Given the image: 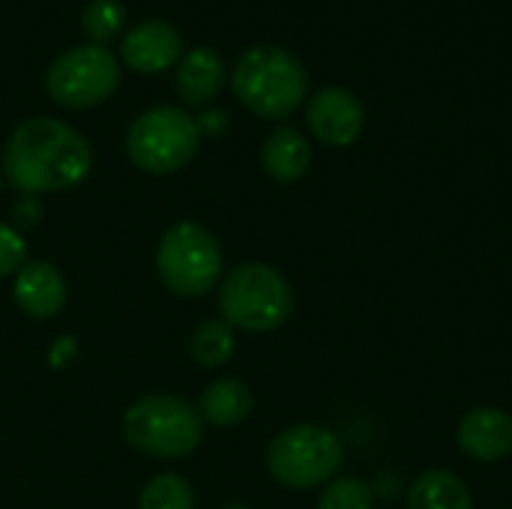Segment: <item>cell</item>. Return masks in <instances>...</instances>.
I'll list each match as a JSON object with an SVG mask.
<instances>
[{
    "label": "cell",
    "mask_w": 512,
    "mask_h": 509,
    "mask_svg": "<svg viewBox=\"0 0 512 509\" xmlns=\"http://www.w3.org/2000/svg\"><path fill=\"white\" fill-rule=\"evenodd\" d=\"M93 168L90 144L57 117H30L6 141L3 174L24 192H63L78 186Z\"/></svg>",
    "instance_id": "6da1fadb"
},
{
    "label": "cell",
    "mask_w": 512,
    "mask_h": 509,
    "mask_svg": "<svg viewBox=\"0 0 512 509\" xmlns=\"http://www.w3.org/2000/svg\"><path fill=\"white\" fill-rule=\"evenodd\" d=\"M234 96L246 111L264 120L291 117L309 90V72L297 54L279 45H255L243 51L231 72Z\"/></svg>",
    "instance_id": "7a4b0ae2"
},
{
    "label": "cell",
    "mask_w": 512,
    "mask_h": 509,
    "mask_svg": "<svg viewBox=\"0 0 512 509\" xmlns=\"http://www.w3.org/2000/svg\"><path fill=\"white\" fill-rule=\"evenodd\" d=\"M291 309L294 294L288 279L264 261H246L234 267L219 288L222 321L246 333L279 330L291 318Z\"/></svg>",
    "instance_id": "3957f363"
},
{
    "label": "cell",
    "mask_w": 512,
    "mask_h": 509,
    "mask_svg": "<svg viewBox=\"0 0 512 509\" xmlns=\"http://www.w3.org/2000/svg\"><path fill=\"white\" fill-rule=\"evenodd\" d=\"M123 438L150 459H183L201 444L204 417L180 396H144L123 414Z\"/></svg>",
    "instance_id": "277c9868"
},
{
    "label": "cell",
    "mask_w": 512,
    "mask_h": 509,
    "mask_svg": "<svg viewBox=\"0 0 512 509\" xmlns=\"http://www.w3.org/2000/svg\"><path fill=\"white\" fill-rule=\"evenodd\" d=\"M345 465V444L327 426H291L279 432L267 447V468L273 480L285 489H318Z\"/></svg>",
    "instance_id": "5b68a950"
},
{
    "label": "cell",
    "mask_w": 512,
    "mask_h": 509,
    "mask_svg": "<svg viewBox=\"0 0 512 509\" xmlns=\"http://www.w3.org/2000/svg\"><path fill=\"white\" fill-rule=\"evenodd\" d=\"M201 147L198 120L177 105H156L138 114L126 132L129 159L147 174H174Z\"/></svg>",
    "instance_id": "8992f818"
},
{
    "label": "cell",
    "mask_w": 512,
    "mask_h": 509,
    "mask_svg": "<svg viewBox=\"0 0 512 509\" xmlns=\"http://www.w3.org/2000/svg\"><path fill=\"white\" fill-rule=\"evenodd\" d=\"M156 267L168 291L177 297H201L222 276L219 240L198 222H177L162 234Z\"/></svg>",
    "instance_id": "52a82bcc"
},
{
    "label": "cell",
    "mask_w": 512,
    "mask_h": 509,
    "mask_svg": "<svg viewBox=\"0 0 512 509\" xmlns=\"http://www.w3.org/2000/svg\"><path fill=\"white\" fill-rule=\"evenodd\" d=\"M120 87V60L105 45H75L45 72L48 96L63 108H93Z\"/></svg>",
    "instance_id": "ba28073f"
},
{
    "label": "cell",
    "mask_w": 512,
    "mask_h": 509,
    "mask_svg": "<svg viewBox=\"0 0 512 509\" xmlns=\"http://www.w3.org/2000/svg\"><path fill=\"white\" fill-rule=\"evenodd\" d=\"M309 129L327 147H348L366 129L363 102L345 87H321L306 108Z\"/></svg>",
    "instance_id": "9c48e42d"
},
{
    "label": "cell",
    "mask_w": 512,
    "mask_h": 509,
    "mask_svg": "<svg viewBox=\"0 0 512 509\" xmlns=\"http://www.w3.org/2000/svg\"><path fill=\"white\" fill-rule=\"evenodd\" d=\"M183 57V36L174 24L168 21H141L138 27H132L123 42H120V60L144 75H156L165 72L168 66L180 63Z\"/></svg>",
    "instance_id": "30bf717a"
},
{
    "label": "cell",
    "mask_w": 512,
    "mask_h": 509,
    "mask_svg": "<svg viewBox=\"0 0 512 509\" xmlns=\"http://www.w3.org/2000/svg\"><path fill=\"white\" fill-rule=\"evenodd\" d=\"M456 441L474 462H504L512 456V417L501 408H474L462 417Z\"/></svg>",
    "instance_id": "8fae6325"
},
{
    "label": "cell",
    "mask_w": 512,
    "mask_h": 509,
    "mask_svg": "<svg viewBox=\"0 0 512 509\" xmlns=\"http://www.w3.org/2000/svg\"><path fill=\"white\" fill-rule=\"evenodd\" d=\"M12 294L24 315L36 318V321H48V318L60 315V309L66 306V279L48 261H27L15 273Z\"/></svg>",
    "instance_id": "7c38bea8"
},
{
    "label": "cell",
    "mask_w": 512,
    "mask_h": 509,
    "mask_svg": "<svg viewBox=\"0 0 512 509\" xmlns=\"http://www.w3.org/2000/svg\"><path fill=\"white\" fill-rule=\"evenodd\" d=\"M177 93L186 105H207L219 96L222 84H225V63L219 57V51L201 45L192 48L180 57L177 63Z\"/></svg>",
    "instance_id": "4fadbf2b"
},
{
    "label": "cell",
    "mask_w": 512,
    "mask_h": 509,
    "mask_svg": "<svg viewBox=\"0 0 512 509\" xmlns=\"http://www.w3.org/2000/svg\"><path fill=\"white\" fill-rule=\"evenodd\" d=\"M261 165L276 183H297L312 165V144L294 126H276L261 144Z\"/></svg>",
    "instance_id": "5bb4252c"
},
{
    "label": "cell",
    "mask_w": 512,
    "mask_h": 509,
    "mask_svg": "<svg viewBox=\"0 0 512 509\" xmlns=\"http://www.w3.org/2000/svg\"><path fill=\"white\" fill-rule=\"evenodd\" d=\"M408 509H474V495L459 474L432 468L414 480L408 492Z\"/></svg>",
    "instance_id": "9a60e30c"
},
{
    "label": "cell",
    "mask_w": 512,
    "mask_h": 509,
    "mask_svg": "<svg viewBox=\"0 0 512 509\" xmlns=\"http://www.w3.org/2000/svg\"><path fill=\"white\" fill-rule=\"evenodd\" d=\"M252 390L240 381V378H222L216 384H210L201 396V417L213 426H237L252 414Z\"/></svg>",
    "instance_id": "2e32d148"
},
{
    "label": "cell",
    "mask_w": 512,
    "mask_h": 509,
    "mask_svg": "<svg viewBox=\"0 0 512 509\" xmlns=\"http://www.w3.org/2000/svg\"><path fill=\"white\" fill-rule=\"evenodd\" d=\"M234 348H237L234 327L228 321H222V318H213V321L198 324V330L189 339V354L204 369L225 366L234 357Z\"/></svg>",
    "instance_id": "e0dca14e"
},
{
    "label": "cell",
    "mask_w": 512,
    "mask_h": 509,
    "mask_svg": "<svg viewBox=\"0 0 512 509\" xmlns=\"http://www.w3.org/2000/svg\"><path fill=\"white\" fill-rule=\"evenodd\" d=\"M123 24H126V9L120 0H90L81 9V27L87 39H93V45H105L117 39Z\"/></svg>",
    "instance_id": "ac0fdd59"
},
{
    "label": "cell",
    "mask_w": 512,
    "mask_h": 509,
    "mask_svg": "<svg viewBox=\"0 0 512 509\" xmlns=\"http://www.w3.org/2000/svg\"><path fill=\"white\" fill-rule=\"evenodd\" d=\"M141 509H195V492L180 474L153 477L141 492Z\"/></svg>",
    "instance_id": "d6986e66"
},
{
    "label": "cell",
    "mask_w": 512,
    "mask_h": 509,
    "mask_svg": "<svg viewBox=\"0 0 512 509\" xmlns=\"http://www.w3.org/2000/svg\"><path fill=\"white\" fill-rule=\"evenodd\" d=\"M318 509H375L372 489L360 477H336L324 486Z\"/></svg>",
    "instance_id": "ffe728a7"
},
{
    "label": "cell",
    "mask_w": 512,
    "mask_h": 509,
    "mask_svg": "<svg viewBox=\"0 0 512 509\" xmlns=\"http://www.w3.org/2000/svg\"><path fill=\"white\" fill-rule=\"evenodd\" d=\"M27 264V243L18 228L0 222V279L15 276Z\"/></svg>",
    "instance_id": "44dd1931"
},
{
    "label": "cell",
    "mask_w": 512,
    "mask_h": 509,
    "mask_svg": "<svg viewBox=\"0 0 512 509\" xmlns=\"http://www.w3.org/2000/svg\"><path fill=\"white\" fill-rule=\"evenodd\" d=\"M225 126H228V117H225V114H207V117L198 120L201 135H204V132H222Z\"/></svg>",
    "instance_id": "7402d4cb"
},
{
    "label": "cell",
    "mask_w": 512,
    "mask_h": 509,
    "mask_svg": "<svg viewBox=\"0 0 512 509\" xmlns=\"http://www.w3.org/2000/svg\"><path fill=\"white\" fill-rule=\"evenodd\" d=\"M15 216H18L21 222H24V216H30V225H36V219H39V204H36L30 195H24V201L15 207Z\"/></svg>",
    "instance_id": "603a6c76"
},
{
    "label": "cell",
    "mask_w": 512,
    "mask_h": 509,
    "mask_svg": "<svg viewBox=\"0 0 512 509\" xmlns=\"http://www.w3.org/2000/svg\"><path fill=\"white\" fill-rule=\"evenodd\" d=\"M222 509H252V507H243V504H231V507H222Z\"/></svg>",
    "instance_id": "cb8c5ba5"
},
{
    "label": "cell",
    "mask_w": 512,
    "mask_h": 509,
    "mask_svg": "<svg viewBox=\"0 0 512 509\" xmlns=\"http://www.w3.org/2000/svg\"><path fill=\"white\" fill-rule=\"evenodd\" d=\"M0 186H3V174H0Z\"/></svg>",
    "instance_id": "d4e9b609"
}]
</instances>
